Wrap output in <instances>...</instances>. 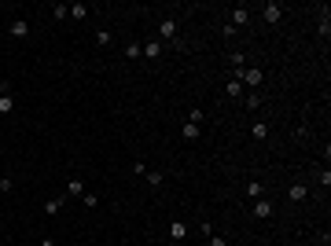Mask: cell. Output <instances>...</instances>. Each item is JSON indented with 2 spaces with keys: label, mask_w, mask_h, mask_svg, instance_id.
Listing matches in <instances>:
<instances>
[{
  "label": "cell",
  "mask_w": 331,
  "mask_h": 246,
  "mask_svg": "<svg viewBox=\"0 0 331 246\" xmlns=\"http://www.w3.org/2000/svg\"><path fill=\"white\" fill-rule=\"evenodd\" d=\"M236 78L243 81V88H247V92H254V88L261 84V78H265V74H261V70H254V66H243V70L236 74Z\"/></svg>",
  "instance_id": "6da1fadb"
},
{
  "label": "cell",
  "mask_w": 331,
  "mask_h": 246,
  "mask_svg": "<svg viewBox=\"0 0 331 246\" xmlns=\"http://www.w3.org/2000/svg\"><path fill=\"white\" fill-rule=\"evenodd\" d=\"M158 41L177 44V19H158Z\"/></svg>",
  "instance_id": "7a4b0ae2"
},
{
  "label": "cell",
  "mask_w": 331,
  "mask_h": 246,
  "mask_svg": "<svg viewBox=\"0 0 331 246\" xmlns=\"http://www.w3.org/2000/svg\"><path fill=\"white\" fill-rule=\"evenodd\" d=\"M188 232H191V228H188V220H181V217H177L173 224H169V239H173V243H184V239H188Z\"/></svg>",
  "instance_id": "3957f363"
},
{
  "label": "cell",
  "mask_w": 331,
  "mask_h": 246,
  "mask_svg": "<svg viewBox=\"0 0 331 246\" xmlns=\"http://www.w3.org/2000/svg\"><path fill=\"white\" fill-rule=\"evenodd\" d=\"M261 15H265V22H272V26H276V22L283 19V4H280V0H269V4H265V11H261Z\"/></svg>",
  "instance_id": "277c9868"
},
{
  "label": "cell",
  "mask_w": 331,
  "mask_h": 246,
  "mask_svg": "<svg viewBox=\"0 0 331 246\" xmlns=\"http://www.w3.org/2000/svg\"><path fill=\"white\" fill-rule=\"evenodd\" d=\"M254 217L269 220V217H272V202H269V198H254Z\"/></svg>",
  "instance_id": "5b68a950"
},
{
  "label": "cell",
  "mask_w": 331,
  "mask_h": 246,
  "mask_svg": "<svg viewBox=\"0 0 331 246\" xmlns=\"http://www.w3.org/2000/svg\"><path fill=\"white\" fill-rule=\"evenodd\" d=\"M287 198H291V202H305V198H309V188H305V184H291Z\"/></svg>",
  "instance_id": "8992f818"
},
{
  "label": "cell",
  "mask_w": 331,
  "mask_h": 246,
  "mask_svg": "<svg viewBox=\"0 0 331 246\" xmlns=\"http://www.w3.org/2000/svg\"><path fill=\"white\" fill-rule=\"evenodd\" d=\"M162 52H166L162 41H144V55L148 59H162Z\"/></svg>",
  "instance_id": "52a82bcc"
},
{
  "label": "cell",
  "mask_w": 331,
  "mask_h": 246,
  "mask_svg": "<svg viewBox=\"0 0 331 246\" xmlns=\"http://www.w3.org/2000/svg\"><path fill=\"white\" fill-rule=\"evenodd\" d=\"M7 33H11V37H30V22H26V19H11Z\"/></svg>",
  "instance_id": "ba28073f"
},
{
  "label": "cell",
  "mask_w": 331,
  "mask_h": 246,
  "mask_svg": "<svg viewBox=\"0 0 331 246\" xmlns=\"http://www.w3.org/2000/svg\"><path fill=\"white\" fill-rule=\"evenodd\" d=\"M66 195H70V198L85 195V180H81V176H70V180H66Z\"/></svg>",
  "instance_id": "9c48e42d"
},
{
  "label": "cell",
  "mask_w": 331,
  "mask_h": 246,
  "mask_svg": "<svg viewBox=\"0 0 331 246\" xmlns=\"http://www.w3.org/2000/svg\"><path fill=\"white\" fill-rule=\"evenodd\" d=\"M225 92H228L232 99H243V96H247V88H243V81H240V78L228 81V84H225Z\"/></svg>",
  "instance_id": "30bf717a"
},
{
  "label": "cell",
  "mask_w": 331,
  "mask_h": 246,
  "mask_svg": "<svg viewBox=\"0 0 331 246\" xmlns=\"http://www.w3.org/2000/svg\"><path fill=\"white\" fill-rule=\"evenodd\" d=\"M247 22H250V11H247V7H236V11H232V22H228V26H247Z\"/></svg>",
  "instance_id": "8fae6325"
},
{
  "label": "cell",
  "mask_w": 331,
  "mask_h": 246,
  "mask_svg": "<svg viewBox=\"0 0 331 246\" xmlns=\"http://www.w3.org/2000/svg\"><path fill=\"white\" fill-rule=\"evenodd\" d=\"M199 133H203V125H191V121H184V125H181L184 140H199Z\"/></svg>",
  "instance_id": "7c38bea8"
},
{
  "label": "cell",
  "mask_w": 331,
  "mask_h": 246,
  "mask_svg": "<svg viewBox=\"0 0 331 246\" xmlns=\"http://www.w3.org/2000/svg\"><path fill=\"white\" fill-rule=\"evenodd\" d=\"M140 55H144V44L140 41H129L125 44V59H140Z\"/></svg>",
  "instance_id": "4fadbf2b"
},
{
  "label": "cell",
  "mask_w": 331,
  "mask_h": 246,
  "mask_svg": "<svg viewBox=\"0 0 331 246\" xmlns=\"http://www.w3.org/2000/svg\"><path fill=\"white\" fill-rule=\"evenodd\" d=\"M250 136H254V140H265V136H269V125H265V121H254V125H250Z\"/></svg>",
  "instance_id": "5bb4252c"
},
{
  "label": "cell",
  "mask_w": 331,
  "mask_h": 246,
  "mask_svg": "<svg viewBox=\"0 0 331 246\" xmlns=\"http://www.w3.org/2000/svg\"><path fill=\"white\" fill-rule=\"evenodd\" d=\"M11 110H15V96L4 92V96H0V114H11Z\"/></svg>",
  "instance_id": "9a60e30c"
},
{
  "label": "cell",
  "mask_w": 331,
  "mask_h": 246,
  "mask_svg": "<svg viewBox=\"0 0 331 246\" xmlns=\"http://www.w3.org/2000/svg\"><path fill=\"white\" fill-rule=\"evenodd\" d=\"M328 33H331V11L324 7V15H320V37L328 41Z\"/></svg>",
  "instance_id": "2e32d148"
},
{
  "label": "cell",
  "mask_w": 331,
  "mask_h": 246,
  "mask_svg": "<svg viewBox=\"0 0 331 246\" xmlns=\"http://www.w3.org/2000/svg\"><path fill=\"white\" fill-rule=\"evenodd\" d=\"M52 19H56V22L70 19V7H66V4H56V7H52Z\"/></svg>",
  "instance_id": "e0dca14e"
},
{
  "label": "cell",
  "mask_w": 331,
  "mask_h": 246,
  "mask_svg": "<svg viewBox=\"0 0 331 246\" xmlns=\"http://www.w3.org/2000/svg\"><path fill=\"white\" fill-rule=\"evenodd\" d=\"M144 176H148V184H151V188H162V180H166V176L158 173V169H148Z\"/></svg>",
  "instance_id": "ac0fdd59"
},
{
  "label": "cell",
  "mask_w": 331,
  "mask_h": 246,
  "mask_svg": "<svg viewBox=\"0 0 331 246\" xmlns=\"http://www.w3.org/2000/svg\"><path fill=\"white\" fill-rule=\"evenodd\" d=\"M70 7V19H89V7L85 4H66Z\"/></svg>",
  "instance_id": "d6986e66"
},
{
  "label": "cell",
  "mask_w": 331,
  "mask_h": 246,
  "mask_svg": "<svg viewBox=\"0 0 331 246\" xmlns=\"http://www.w3.org/2000/svg\"><path fill=\"white\" fill-rule=\"evenodd\" d=\"M243 103H247L250 110H258V107H261V96H258V92H247V96H243Z\"/></svg>",
  "instance_id": "ffe728a7"
},
{
  "label": "cell",
  "mask_w": 331,
  "mask_h": 246,
  "mask_svg": "<svg viewBox=\"0 0 331 246\" xmlns=\"http://www.w3.org/2000/svg\"><path fill=\"white\" fill-rule=\"evenodd\" d=\"M261 191H265V188H261L258 180H250V184H247V198H261Z\"/></svg>",
  "instance_id": "44dd1931"
},
{
  "label": "cell",
  "mask_w": 331,
  "mask_h": 246,
  "mask_svg": "<svg viewBox=\"0 0 331 246\" xmlns=\"http://www.w3.org/2000/svg\"><path fill=\"white\" fill-rule=\"evenodd\" d=\"M188 121H191V125H203V107H191V110H188Z\"/></svg>",
  "instance_id": "7402d4cb"
},
{
  "label": "cell",
  "mask_w": 331,
  "mask_h": 246,
  "mask_svg": "<svg viewBox=\"0 0 331 246\" xmlns=\"http://www.w3.org/2000/svg\"><path fill=\"white\" fill-rule=\"evenodd\" d=\"M96 44L107 48V44H111V29H96Z\"/></svg>",
  "instance_id": "603a6c76"
},
{
  "label": "cell",
  "mask_w": 331,
  "mask_h": 246,
  "mask_svg": "<svg viewBox=\"0 0 331 246\" xmlns=\"http://www.w3.org/2000/svg\"><path fill=\"white\" fill-rule=\"evenodd\" d=\"M63 210V198H48V202H44V213H59Z\"/></svg>",
  "instance_id": "cb8c5ba5"
},
{
  "label": "cell",
  "mask_w": 331,
  "mask_h": 246,
  "mask_svg": "<svg viewBox=\"0 0 331 246\" xmlns=\"http://www.w3.org/2000/svg\"><path fill=\"white\" fill-rule=\"evenodd\" d=\"M232 66H236V74H240L243 66H247V55H243V52H232Z\"/></svg>",
  "instance_id": "d4e9b609"
},
{
  "label": "cell",
  "mask_w": 331,
  "mask_h": 246,
  "mask_svg": "<svg viewBox=\"0 0 331 246\" xmlns=\"http://www.w3.org/2000/svg\"><path fill=\"white\" fill-rule=\"evenodd\" d=\"M81 202H85V206H89V210H96V206H99V198H96V195H92V191H85V195H81Z\"/></svg>",
  "instance_id": "484cf974"
},
{
  "label": "cell",
  "mask_w": 331,
  "mask_h": 246,
  "mask_svg": "<svg viewBox=\"0 0 331 246\" xmlns=\"http://www.w3.org/2000/svg\"><path fill=\"white\" fill-rule=\"evenodd\" d=\"M206 246H228V239H225V235H217V232H213V235H210V243H206Z\"/></svg>",
  "instance_id": "4316f807"
},
{
  "label": "cell",
  "mask_w": 331,
  "mask_h": 246,
  "mask_svg": "<svg viewBox=\"0 0 331 246\" xmlns=\"http://www.w3.org/2000/svg\"><path fill=\"white\" fill-rule=\"evenodd\" d=\"M11 188H15V184L7 180V176H0V195H4V191H11Z\"/></svg>",
  "instance_id": "83f0119b"
},
{
  "label": "cell",
  "mask_w": 331,
  "mask_h": 246,
  "mask_svg": "<svg viewBox=\"0 0 331 246\" xmlns=\"http://www.w3.org/2000/svg\"><path fill=\"white\" fill-rule=\"evenodd\" d=\"M41 246H56V239H52V235H44V239H41Z\"/></svg>",
  "instance_id": "f1b7e54d"
},
{
  "label": "cell",
  "mask_w": 331,
  "mask_h": 246,
  "mask_svg": "<svg viewBox=\"0 0 331 246\" xmlns=\"http://www.w3.org/2000/svg\"><path fill=\"white\" fill-rule=\"evenodd\" d=\"M4 92H7V84H4V81H0V96H4Z\"/></svg>",
  "instance_id": "f546056e"
},
{
  "label": "cell",
  "mask_w": 331,
  "mask_h": 246,
  "mask_svg": "<svg viewBox=\"0 0 331 246\" xmlns=\"http://www.w3.org/2000/svg\"><path fill=\"white\" fill-rule=\"evenodd\" d=\"M166 246H181V243H173V239H169V243H166Z\"/></svg>",
  "instance_id": "4dcf8cb0"
}]
</instances>
